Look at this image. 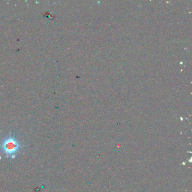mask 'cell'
Instances as JSON below:
<instances>
[{
  "label": "cell",
  "mask_w": 192,
  "mask_h": 192,
  "mask_svg": "<svg viewBox=\"0 0 192 192\" xmlns=\"http://www.w3.org/2000/svg\"><path fill=\"white\" fill-rule=\"evenodd\" d=\"M21 145L18 143L16 138L12 136L11 134L6 138L4 139L2 143L0 144V148L2 152L6 154L7 157L14 158L15 157L16 153L19 151Z\"/></svg>",
  "instance_id": "obj_1"
}]
</instances>
